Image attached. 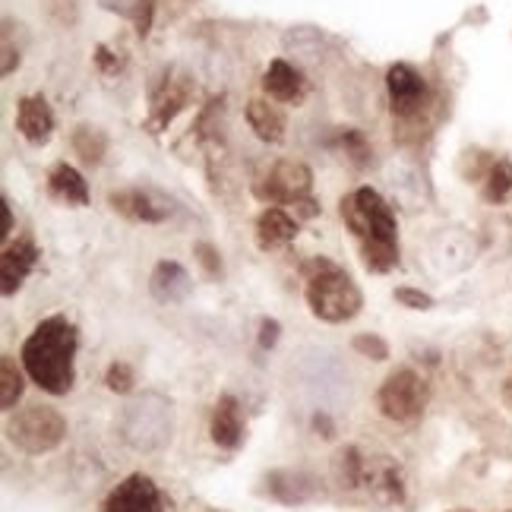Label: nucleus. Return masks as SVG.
<instances>
[{"mask_svg":"<svg viewBox=\"0 0 512 512\" xmlns=\"http://www.w3.org/2000/svg\"><path fill=\"white\" fill-rule=\"evenodd\" d=\"M48 190L51 196H57V200H64V203H76V206L89 203V187L83 181V174L73 165H57L48 174Z\"/></svg>","mask_w":512,"mask_h":512,"instance_id":"17","label":"nucleus"},{"mask_svg":"<svg viewBox=\"0 0 512 512\" xmlns=\"http://www.w3.org/2000/svg\"><path fill=\"white\" fill-rule=\"evenodd\" d=\"M105 383H108L111 392H117V396H127V392L133 389V383H136L133 367L124 364V361H114V364L108 367V373H105Z\"/></svg>","mask_w":512,"mask_h":512,"instance_id":"22","label":"nucleus"},{"mask_svg":"<svg viewBox=\"0 0 512 512\" xmlns=\"http://www.w3.org/2000/svg\"><path fill=\"white\" fill-rule=\"evenodd\" d=\"M111 206L114 212L127 215L133 222H146V225H159L168 219L171 203L165 196H155L152 190H124V193H111Z\"/></svg>","mask_w":512,"mask_h":512,"instance_id":"9","label":"nucleus"},{"mask_svg":"<svg viewBox=\"0 0 512 512\" xmlns=\"http://www.w3.org/2000/svg\"><path fill=\"white\" fill-rule=\"evenodd\" d=\"M16 130L26 136L29 143L42 146L54 130V111L45 95H26L16 108Z\"/></svg>","mask_w":512,"mask_h":512,"instance_id":"10","label":"nucleus"},{"mask_svg":"<svg viewBox=\"0 0 512 512\" xmlns=\"http://www.w3.org/2000/svg\"><path fill=\"white\" fill-rule=\"evenodd\" d=\"M342 219L361 247L370 272H389L399 263V228L392 206L373 187H358L342 200Z\"/></svg>","mask_w":512,"mask_h":512,"instance_id":"1","label":"nucleus"},{"mask_svg":"<svg viewBox=\"0 0 512 512\" xmlns=\"http://www.w3.org/2000/svg\"><path fill=\"white\" fill-rule=\"evenodd\" d=\"M310 187H313V174H310L307 165H301V162H279L253 190H256V196H260L263 203L298 206L301 200H307Z\"/></svg>","mask_w":512,"mask_h":512,"instance_id":"6","label":"nucleus"},{"mask_svg":"<svg viewBox=\"0 0 512 512\" xmlns=\"http://www.w3.org/2000/svg\"><path fill=\"white\" fill-rule=\"evenodd\" d=\"M105 133L102 130H95V127H80L73 133V149L83 155L86 162H102V155H105Z\"/></svg>","mask_w":512,"mask_h":512,"instance_id":"20","label":"nucleus"},{"mask_svg":"<svg viewBox=\"0 0 512 512\" xmlns=\"http://www.w3.org/2000/svg\"><path fill=\"white\" fill-rule=\"evenodd\" d=\"M279 332H282L279 320H263L260 323V345L263 348H272L275 342H279Z\"/></svg>","mask_w":512,"mask_h":512,"instance_id":"27","label":"nucleus"},{"mask_svg":"<svg viewBox=\"0 0 512 512\" xmlns=\"http://www.w3.org/2000/svg\"><path fill=\"white\" fill-rule=\"evenodd\" d=\"M263 89L275 98V102H298L304 95V76L301 70H294L288 61H272L266 76H263Z\"/></svg>","mask_w":512,"mask_h":512,"instance_id":"16","label":"nucleus"},{"mask_svg":"<svg viewBox=\"0 0 512 512\" xmlns=\"http://www.w3.org/2000/svg\"><path fill=\"white\" fill-rule=\"evenodd\" d=\"M512 193V165L509 162H497L487 174V184H484V196L490 203H503L506 196Z\"/></svg>","mask_w":512,"mask_h":512,"instance_id":"21","label":"nucleus"},{"mask_svg":"<svg viewBox=\"0 0 512 512\" xmlns=\"http://www.w3.org/2000/svg\"><path fill=\"white\" fill-rule=\"evenodd\" d=\"M396 301L402 307H411V310H430L433 307V298L418 288H396Z\"/></svg>","mask_w":512,"mask_h":512,"instance_id":"25","label":"nucleus"},{"mask_svg":"<svg viewBox=\"0 0 512 512\" xmlns=\"http://www.w3.org/2000/svg\"><path fill=\"white\" fill-rule=\"evenodd\" d=\"M298 238V222L279 206L266 209L260 219H256V241H260L263 250H275V247H285Z\"/></svg>","mask_w":512,"mask_h":512,"instance_id":"15","label":"nucleus"},{"mask_svg":"<svg viewBox=\"0 0 512 512\" xmlns=\"http://www.w3.org/2000/svg\"><path fill=\"white\" fill-rule=\"evenodd\" d=\"M7 437L16 449H23L26 456H45V452L57 449L67 437V421L61 411L48 405H29L16 411L7 424Z\"/></svg>","mask_w":512,"mask_h":512,"instance_id":"4","label":"nucleus"},{"mask_svg":"<svg viewBox=\"0 0 512 512\" xmlns=\"http://www.w3.org/2000/svg\"><path fill=\"white\" fill-rule=\"evenodd\" d=\"M342 149H345V155H348L354 165H364L367 155H370V146H367V140H364L358 130H345L342 133Z\"/></svg>","mask_w":512,"mask_h":512,"instance_id":"24","label":"nucleus"},{"mask_svg":"<svg viewBox=\"0 0 512 512\" xmlns=\"http://www.w3.org/2000/svg\"><path fill=\"white\" fill-rule=\"evenodd\" d=\"M351 345H354V351L364 354V358H370V361H386V358H389V345H386V339L373 336V332H364V336H358Z\"/></svg>","mask_w":512,"mask_h":512,"instance_id":"23","label":"nucleus"},{"mask_svg":"<svg viewBox=\"0 0 512 512\" xmlns=\"http://www.w3.org/2000/svg\"><path fill=\"white\" fill-rule=\"evenodd\" d=\"M149 19H152V0H136V29H140V35L149 32Z\"/></svg>","mask_w":512,"mask_h":512,"instance_id":"28","label":"nucleus"},{"mask_svg":"<svg viewBox=\"0 0 512 512\" xmlns=\"http://www.w3.org/2000/svg\"><path fill=\"white\" fill-rule=\"evenodd\" d=\"M247 124L263 143H282L285 140V117L269 102H260V98L247 105Z\"/></svg>","mask_w":512,"mask_h":512,"instance_id":"18","label":"nucleus"},{"mask_svg":"<svg viewBox=\"0 0 512 512\" xmlns=\"http://www.w3.org/2000/svg\"><path fill=\"white\" fill-rule=\"evenodd\" d=\"M503 405L512 411V373L506 377V383H503Z\"/></svg>","mask_w":512,"mask_h":512,"instance_id":"31","label":"nucleus"},{"mask_svg":"<svg viewBox=\"0 0 512 512\" xmlns=\"http://www.w3.org/2000/svg\"><path fill=\"white\" fill-rule=\"evenodd\" d=\"M364 484L377 500L383 503H402L405 500V481L396 462H367L364 465Z\"/></svg>","mask_w":512,"mask_h":512,"instance_id":"14","label":"nucleus"},{"mask_svg":"<svg viewBox=\"0 0 512 512\" xmlns=\"http://www.w3.org/2000/svg\"><path fill=\"white\" fill-rule=\"evenodd\" d=\"M149 291H152V298L162 301V304H181L193 291V282H190V275L184 272L181 263H168L165 260V263H159L152 269Z\"/></svg>","mask_w":512,"mask_h":512,"instance_id":"13","label":"nucleus"},{"mask_svg":"<svg viewBox=\"0 0 512 512\" xmlns=\"http://www.w3.org/2000/svg\"><path fill=\"white\" fill-rule=\"evenodd\" d=\"M80 332L67 317H48L35 326L23 345V367L38 389L48 396H67L73 389V358Z\"/></svg>","mask_w":512,"mask_h":512,"instance_id":"2","label":"nucleus"},{"mask_svg":"<svg viewBox=\"0 0 512 512\" xmlns=\"http://www.w3.org/2000/svg\"><path fill=\"white\" fill-rule=\"evenodd\" d=\"M427 402H430L427 380L411 367H399L396 373H389L386 383L377 392L380 415L389 418V421H396V424L418 421L424 415Z\"/></svg>","mask_w":512,"mask_h":512,"instance_id":"5","label":"nucleus"},{"mask_svg":"<svg viewBox=\"0 0 512 512\" xmlns=\"http://www.w3.org/2000/svg\"><path fill=\"white\" fill-rule=\"evenodd\" d=\"M193 253L200 256V263L206 266V272H209V275H219V272H222L219 250H215L212 244H196V247H193Z\"/></svg>","mask_w":512,"mask_h":512,"instance_id":"26","label":"nucleus"},{"mask_svg":"<svg viewBox=\"0 0 512 512\" xmlns=\"http://www.w3.org/2000/svg\"><path fill=\"white\" fill-rule=\"evenodd\" d=\"M452 512H468V509H452Z\"/></svg>","mask_w":512,"mask_h":512,"instance_id":"32","label":"nucleus"},{"mask_svg":"<svg viewBox=\"0 0 512 512\" xmlns=\"http://www.w3.org/2000/svg\"><path fill=\"white\" fill-rule=\"evenodd\" d=\"M10 231H13V209H10V200L4 196V231H0V234L10 238Z\"/></svg>","mask_w":512,"mask_h":512,"instance_id":"30","label":"nucleus"},{"mask_svg":"<svg viewBox=\"0 0 512 512\" xmlns=\"http://www.w3.org/2000/svg\"><path fill=\"white\" fill-rule=\"evenodd\" d=\"M102 512H162L159 487L146 475H130L124 484L111 490Z\"/></svg>","mask_w":512,"mask_h":512,"instance_id":"8","label":"nucleus"},{"mask_svg":"<svg viewBox=\"0 0 512 512\" xmlns=\"http://www.w3.org/2000/svg\"><path fill=\"white\" fill-rule=\"evenodd\" d=\"M301 275L307 282L304 298L313 317H320L323 323H348L361 313L364 294L342 266L326 260V256H313L304 263Z\"/></svg>","mask_w":512,"mask_h":512,"instance_id":"3","label":"nucleus"},{"mask_svg":"<svg viewBox=\"0 0 512 512\" xmlns=\"http://www.w3.org/2000/svg\"><path fill=\"white\" fill-rule=\"evenodd\" d=\"M23 389H26L23 370L16 367V361L10 358V354H4V358H0V408L13 411L16 402L23 399Z\"/></svg>","mask_w":512,"mask_h":512,"instance_id":"19","label":"nucleus"},{"mask_svg":"<svg viewBox=\"0 0 512 512\" xmlns=\"http://www.w3.org/2000/svg\"><path fill=\"white\" fill-rule=\"evenodd\" d=\"M386 89H389V102H392V114L396 117L418 114L427 98L424 76L408 64H392L386 70Z\"/></svg>","mask_w":512,"mask_h":512,"instance_id":"7","label":"nucleus"},{"mask_svg":"<svg viewBox=\"0 0 512 512\" xmlns=\"http://www.w3.org/2000/svg\"><path fill=\"white\" fill-rule=\"evenodd\" d=\"M313 427L323 430V437H326V440L332 437V433H336V427H332V421H329L326 415H313Z\"/></svg>","mask_w":512,"mask_h":512,"instance_id":"29","label":"nucleus"},{"mask_svg":"<svg viewBox=\"0 0 512 512\" xmlns=\"http://www.w3.org/2000/svg\"><path fill=\"white\" fill-rule=\"evenodd\" d=\"M212 443L222 449H238L244 443V418H241V405L234 396H222L215 402L212 411Z\"/></svg>","mask_w":512,"mask_h":512,"instance_id":"12","label":"nucleus"},{"mask_svg":"<svg viewBox=\"0 0 512 512\" xmlns=\"http://www.w3.org/2000/svg\"><path fill=\"white\" fill-rule=\"evenodd\" d=\"M38 263V250L32 241H16V244H7L4 247V256H0V291L10 294L26 282V275L35 269Z\"/></svg>","mask_w":512,"mask_h":512,"instance_id":"11","label":"nucleus"}]
</instances>
